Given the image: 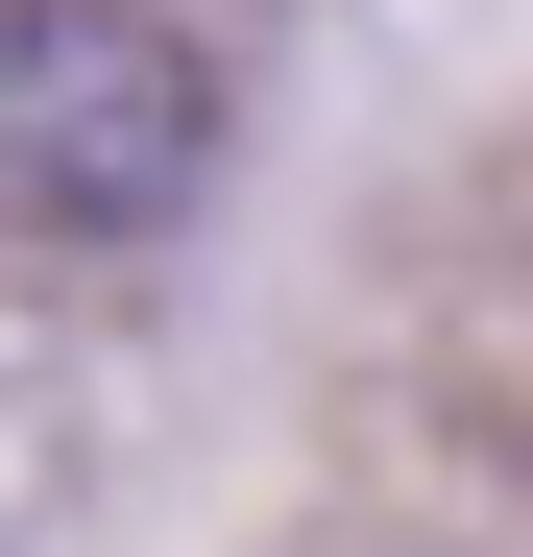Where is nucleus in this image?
<instances>
[{
	"instance_id": "f257e3e1",
	"label": "nucleus",
	"mask_w": 533,
	"mask_h": 557,
	"mask_svg": "<svg viewBox=\"0 0 533 557\" xmlns=\"http://www.w3.org/2000/svg\"><path fill=\"white\" fill-rule=\"evenodd\" d=\"M219 25L195 0H0V243L122 267L219 195Z\"/></svg>"
}]
</instances>
